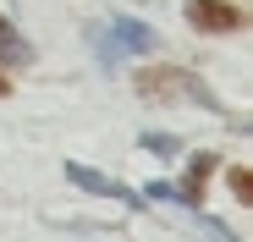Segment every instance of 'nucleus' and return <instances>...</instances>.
Masks as SVG:
<instances>
[{
  "mask_svg": "<svg viewBox=\"0 0 253 242\" xmlns=\"http://www.w3.org/2000/svg\"><path fill=\"white\" fill-rule=\"evenodd\" d=\"M66 182L83 187V193H94V198H116V204H138V209H143V193H132L126 182H116V176H105V171L77 165V160H66Z\"/></svg>",
  "mask_w": 253,
  "mask_h": 242,
  "instance_id": "2",
  "label": "nucleus"
},
{
  "mask_svg": "<svg viewBox=\"0 0 253 242\" xmlns=\"http://www.w3.org/2000/svg\"><path fill=\"white\" fill-rule=\"evenodd\" d=\"M182 220H187V226H193V231H198V237H204V242H242V237H237V231H226V226H220V220H209V215H204V209H182Z\"/></svg>",
  "mask_w": 253,
  "mask_h": 242,
  "instance_id": "7",
  "label": "nucleus"
},
{
  "mask_svg": "<svg viewBox=\"0 0 253 242\" xmlns=\"http://www.w3.org/2000/svg\"><path fill=\"white\" fill-rule=\"evenodd\" d=\"M138 143H143L149 154H160V160H176V154H182V138H171V132H143Z\"/></svg>",
  "mask_w": 253,
  "mask_h": 242,
  "instance_id": "9",
  "label": "nucleus"
},
{
  "mask_svg": "<svg viewBox=\"0 0 253 242\" xmlns=\"http://www.w3.org/2000/svg\"><path fill=\"white\" fill-rule=\"evenodd\" d=\"M187 22L198 28V33H237L242 28V11L237 6H226V0H187Z\"/></svg>",
  "mask_w": 253,
  "mask_h": 242,
  "instance_id": "3",
  "label": "nucleus"
},
{
  "mask_svg": "<svg viewBox=\"0 0 253 242\" xmlns=\"http://www.w3.org/2000/svg\"><path fill=\"white\" fill-rule=\"evenodd\" d=\"M215 165H220L215 154H198L193 171H187V182H171V204H182V209H204V182L215 176Z\"/></svg>",
  "mask_w": 253,
  "mask_h": 242,
  "instance_id": "5",
  "label": "nucleus"
},
{
  "mask_svg": "<svg viewBox=\"0 0 253 242\" xmlns=\"http://www.w3.org/2000/svg\"><path fill=\"white\" fill-rule=\"evenodd\" d=\"M132 83H138V99H149V105H198V110L226 116L220 94L209 88L198 72H187V66H143Z\"/></svg>",
  "mask_w": 253,
  "mask_h": 242,
  "instance_id": "1",
  "label": "nucleus"
},
{
  "mask_svg": "<svg viewBox=\"0 0 253 242\" xmlns=\"http://www.w3.org/2000/svg\"><path fill=\"white\" fill-rule=\"evenodd\" d=\"M6 88H11V83H6V77H0V94H6Z\"/></svg>",
  "mask_w": 253,
  "mask_h": 242,
  "instance_id": "11",
  "label": "nucleus"
},
{
  "mask_svg": "<svg viewBox=\"0 0 253 242\" xmlns=\"http://www.w3.org/2000/svg\"><path fill=\"white\" fill-rule=\"evenodd\" d=\"M110 39H116L121 55H154V50H160V33H154L149 22H132V17H116V22H110Z\"/></svg>",
  "mask_w": 253,
  "mask_h": 242,
  "instance_id": "4",
  "label": "nucleus"
},
{
  "mask_svg": "<svg viewBox=\"0 0 253 242\" xmlns=\"http://www.w3.org/2000/svg\"><path fill=\"white\" fill-rule=\"evenodd\" d=\"M226 176H231V193H237V198H242V204H248V198H253V176H248L242 165H231Z\"/></svg>",
  "mask_w": 253,
  "mask_h": 242,
  "instance_id": "10",
  "label": "nucleus"
},
{
  "mask_svg": "<svg viewBox=\"0 0 253 242\" xmlns=\"http://www.w3.org/2000/svg\"><path fill=\"white\" fill-rule=\"evenodd\" d=\"M88 44H94V55H99V66H105V72H116V66L126 61V55L116 50V39H110V28H88Z\"/></svg>",
  "mask_w": 253,
  "mask_h": 242,
  "instance_id": "8",
  "label": "nucleus"
},
{
  "mask_svg": "<svg viewBox=\"0 0 253 242\" xmlns=\"http://www.w3.org/2000/svg\"><path fill=\"white\" fill-rule=\"evenodd\" d=\"M0 61H6L11 72H22V66H33V44L17 33V22L0 11Z\"/></svg>",
  "mask_w": 253,
  "mask_h": 242,
  "instance_id": "6",
  "label": "nucleus"
}]
</instances>
